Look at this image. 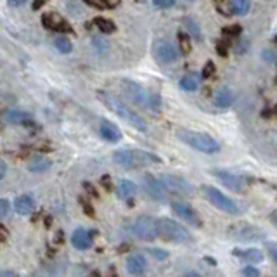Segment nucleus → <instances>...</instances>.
Masks as SVG:
<instances>
[{
	"instance_id": "nucleus-1",
	"label": "nucleus",
	"mask_w": 277,
	"mask_h": 277,
	"mask_svg": "<svg viewBox=\"0 0 277 277\" xmlns=\"http://www.w3.org/2000/svg\"><path fill=\"white\" fill-rule=\"evenodd\" d=\"M97 97H99V101L109 109V111H113L116 116H120L121 120H125L128 125H132L133 128L141 130V132H146V130H148V123H146L144 118L138 116L137 113L133 111V109H130L121 99H118V97H115L113 94L104 92V90L97 92Z\"/></svg>"
},
{
	"instance_id": "nucleus-2",
	"label": "nucleus",
	"mask_w": 277,
	"mask_h": 277,
	"mask_svg": "<svg viewBox=\"0 0 277 277\" xmlns=\"http://www.w3.org/2000/svg\"><path fill=\"white\" fill-rule=\"evenodd\" d=\"M115 163L123 166V168L135 170V168H142V166L153 165V163H161V158H158L156 154L146 153V151L123 149L115 153Z\"/></svg>"
},
{
	"instance_id": "nucleus-3",
	"label": "nucleus",
	"mask_w": 277,
	"mask_h": 277,
	"mask_svg": "<svg viewBox=\"0 0 277 277\" xmlns=\"http://www.w3.org/2000/svg\"><path fill=\"white\" fill-rule=\"evenodd\" d=\"M177 137L180 138L184 144L191 146V148L199 151V153L215 154V153H218L220 151V144L211 135H208V133L193 132V130L180 128V130H177Z\"/></svg>"
},
{
	"instance_id": "nucleus-4",
	"label": "nucleus",
	"mask_w": 277,
	"mask_h": 277,
	"mask_svg": "<svg viewBox=\"0 0 277 277\" xmlns=\"http://www.w3.org/2000/svg\"><path fill=\"white\" fill-rule=\"evenodd\" d=\"M121 88H123V92L127 94V97H130L133 103L142 106V108L153 109L154 113H158L161 109L160 96H156V94H149L148 90H144L138 83H135V81L121 80Z\"/></svg>"
},
{
	"instance_id": "nucleus-5",
	"label": "nucleus",
	"mask_w": 277,
	"mask_h": 277,
	"mask_svg": "<svg viewBox=\"0 0 277 277\" xmlns=\"http://www.w3.org/2000/svg\"><path fill=\"white\" fill-rule=\"evenodd\" d=\"M158 236L170 243H186L191 239L189 230L172 218L158 220Z\"/></svg>"
},
{
	"instance_id": "nucleus-6",
	"label": "nucleus",
	"mask_w": 277,
	"mask_h": 277,
	"mask_svg": "<svg viewBox=\"0 0 277 277\" xmlns=\"http://www.w3.org/2000/svg\"><path fill=\"white\" fill-rule=\"evenodd\" d=\"M203 194H205L206 201H210L215 208H218L220 211L229 215H239L241 213V208L238 206V203L232 201L230 198H227L222 191H218L217 187L211 186H203Z\"/></svg>"
},
{
	"instance_id": "nucleus-7",
	"label": "nucleus",
	"mask_w": 277,
	"mask_h": 277,
	"mask_svg": "<svg viewBox=\"0 0 277 277\" xmlns=\"http://www.w3.org/2000/svg\"><path fill=\"white\" fill-rule=\"evenodd\" d=\"M132 232L141 241H153L158 238V220L148 215H142L133 222Z\"/></svg>"
},
{
	"instance_id": "nucleus-8",
	"label": "nucleus",
	"mask_w": 277,
	"mask_h": 277,
	"mask_svg": "<svg viewBox=\"0 0 277 277\" xmlns=\"http://www.w3.org/2000/svg\"><path fill=\"white\" fill-rule=\"evenodd\" d=\"M154 58L160 64H172L178 59V51L168 40H160L154 45Z\"/></svg>"
},
{
	"instance_id": "nucleus-9",
	"label": "nucleus",
	"mask_w": 277,
	"mask_h": 277,
	"mask_svg": "<svg viewBox=\"0 0 277 277\" xmlns=\"http://www.w3.org/2000/svg\"><path fill=\"white\" fill-rule=\"evenodd\" d=\"M160 180H161V184L165 186V189L180 194V196H191V194L194 193L193 186H191L186 178L177 177V175H163Z\"/></svg>"
},
{
	"instance_id": "nucleus-10",
	"label": "nucleus",
	"mask_w": 277,
	"mask_h": 277,
	"mask_svg": "<svg viewBox=\"0 0 277 277\" xmlns=\"http://www.w3.org/2000/svg\"><path fill=\"white\" fill-rule=\"evenodd\" d=\"M215 177L218 178L225 187H229L230 191L234 193H243L244 187H246V180L238 173H232V172H225V170H215L213 172Z\"/></svg>"
},
{
	"instance_id": "nucleus-11",
	"label": "nucleus",
	"mask_w": 277,
	"mask_h": 277,
	"mask_svg": "<svg viewBox=\"0 0 277 277\" xmlns=\"http://www.w3.org/2000/svg\"><path fill=\"white\" fill-rule=\"evenodd\" d=\"M172 208H173L175 213L184 220V222L189 223V225H194V227H198V229L199 227H203V220L193 206L186 205V203H173Z\"/></svg>"
},
{
	"instance_id": "nucleus-12",
	"label": "nucleus",
	"mask_w": 277,
	"mask_h": 277,
	"mask_svg": "<svg viewBox=\"0 0 277 277\" xmlns=\"http://www.w3.org/2000/svg\"><path fill=\"white\" fill-rule=\"evenodd\" d=\"M42 23L43 26L52 31H61V33L71 31V26L68 24V21L61 14H58V12H45L42 16Z\"/></svg>"
},
{
	"instance_id": "nucleus-13",
	"label": "nucleus",
	"mask_w": 277,
	"mask_h": 277,
	"mask_svg": "<svg viewBox=\"0 0 277 277\" xmlns=\"http://www.w3.org/2000/svg\"><path fill=\"white\" fill-rule=\"evenodd\" d=\"M144 189L149 194V198L156 199V201H165L166 199V189L161 184L160 178L153 177V175H146L144 177Z\"/></svg>"
},
{
	"instance_id": "nucleus-14",
	"label": "nucleus",
	"mask_w": 277,
	"mask_h": 277,
	"mask_svg": "<svg viewBox=\"0 0 277 277\" xmlns=\"http://www.w3.org/2000/svg\"><path fill=\"white\" fill-rule=\"evenodd\" d=\"M236 239L239 241H258V239H263L265 234L255 225H250V223H243V225L236 227Z\"/></svg>"
},
{
	"instance_id": "nucleus-15",
	"label": "nucleus",
	"mask_w": 277,
	"mask_h": 277,
	"mask_svg": "<svg viewBox=\"0 0 277 277\" xmlns=\"http://www.w3.org/2000/svg\"><path fill=\"white\" fill-rule=\"evenodd\" d=\"M127 270L132 275L141 277L146 274L148 270V262H146V256L141 253H133L127 258Z\"/></svg>"
},
{
	"instance_id": "nucleus-16",
	"label": "nucleus",
	"mask_w": 277,
	"mask_h": 277,
	"mask_svg": "<svg viewBox=\"0 0 277 277\" xmlns=\"http://www.w3.org/2000/svg\"><path fill=\"white\" fill-rule=\"evenodd\" d=\"M71 243H73V246H75L76 250H88V248L92 246L90 232H88L87 229H83V227H80V229H76L75 232H73Z\"/></svg>"
},
{
	"instance_id": "nucleus-17",
	"label": "nucleus",
	"mask_w": 277,
	"mask_h": 277,
	"mask_svg": "<svg viewBox=\"0 0 277 277\" xmlns=\"http://www.w3.org/2000/svg\"><path fill=\"white\" fill-rule=\"evenodd\" d=\"M232 255H234L236 258H241L244 262H248L250 265L263 262V253L260 250H256V248H250V250H234Z\"/></svg>"
},
{
	"instance_id": "nucleus-18",
	"label": "nucleus",
	"mask_w": 277,
	"mask_h": 277,
	"mask_svg": "<svg viewBox=\"0 0 277 277\" xmlns=\"http://www.w3.org/2000/svg\"><path fill=\"white\" fill-rule=\"evenodd\" d=\"M213 103H215V106H217V108H220V109L230 108L232 103H234V92H232L229 87L218 88L217 94H215V97H213Z\"/></svg>"
},
{
	"instance_id": "nucleus-19",
	"label": "nucleus",
	"mask_w": 277,
	"mask_h": 277,
	"mask_svg": "<svg viewBox=\"0 0 277 277\" xmlns=\"http://www.w3.org/2000/svg\"><path fill=\"white\" fill-rule=\"evenodd\" d=\"M101 137H103L104 141H108V142H120L121 141V132L115 123L103 120V123H101Z\"/></svg>"
},
{
	"instance_id": "nucleus-20",
	"label": "nucleus",
	"mask_w": 277,
	"mask_h": 277,
	"mask_svg": "<svg viewBox=\"0 0 277 277\" xmlns=\"http://www.w3.org/2000/svg\"><path fill=\"white\" fill-rule=\"evenodd\" d=\"M14 210L19 215H30L35 211V201L31 196H19L14 201Z\"/></svg>"
},
{
	"instance_id": "nucleus-21",
	"label": "nucleus",
	"mask_w": 277,
	"mask_h": 277,
	"mask_svg": "<svg viewBox=\"0 0 277 277\" xmlns=\"http://www.w3.org/2000/svg\"><path fill=\"white\" fill-rule=\"evenodd\" d=\"M201 85V76L198 73H187L180 78V88H184L187 92H194Z\"/></svg>"
},
{
	"instance_id": "nucleus-22",
	"label": "nucleus",
	"mask_w": 277,
	"mask_h": 277,
	"mask_svg": "<svg viewBox=\"0 0 277 277\" xmlns=\"http://www.w3.org/2000/svg\"><path fill=\"white\" fill-rule=\"evenodd\" d=\"M135 193H137V186L133 184L132 180H121L120 186H118V196L121 199H128L135 196Z\"/></svg>"
},
{
	"instance_id": "nucleus-23",
	"label": "nucleus",
	"mask_w": 277,
	"mask_h": 277,
	"mask_svg": "<svg viewBox=\"0 0 277 277\" xmlns=\"http://www.w3.org/2000/svg\"><path fill=\"white\" fill-rule=\"evenodd\" d=\"M6 120L9 123H14V125H21L24 121L30 120V115L24 111H18V109H12V111H7L6 113Z\"/></svg>"
},
{
	"instance_id": "nucleus-24",
	"label": "nucleus",
	"mask_w": 277,
	"mask_h": 277,
	"mask_svg": "<svg viewBox=\"0 0 277 277\" xmlns=\"http://www.w3.org/2000/svg\"><path fill=\"white\" fill-rule=\"evenodd\" d=\"M51 160H47V158L43 156H36L33 161L30 163V170L31 172H47L49 168H51Z\"/></svg>"
},
{
	"instance_id": "nucleus-25",
	"label": "nucleus",
	"mask_w": 277,
	"mask_h": 277,
	"mask_svg": "<svg viewBox=\"0 0 277 277\" xmlns=\"http://www.w3.org/2000/svg\"><path fill=\"white\" fill-rule=\"evenodd\" d=\"M250 11V0H230V12L232 14H246Z\"/></svg>"
},
{
	"instance_id": "nucleus-26",
	"label": "nucleus",
	"mask_w": 277,
	"mask_h": 277,
	"mask_svg": "<svg viewBox=\"0 0 277 277\" xmlns=\"http://www.w3.org/2000/svg\"><path fill=\"white\" fill-rule=\"evenodd\" d=\"M94 24H96L103 33H115V30H116L115 23L109 21V19H106V18H96L94 19Z\"/></svg>"
},
{
	"instance_id": "nucleus-27",
	"label": "nucleus",
	"mask_w": 277,
	"mask_h": 277,
	"mask_svg": "<svg viewBox=\"0 0 277 277\" xmlns=\"http://www.w3.org/2000/svg\"><path fill=\"white\" fill-rule=\"evenodd\" d=\"M54 47L58 49L61 54H69V52L73 51L71 42H69L68 38H64V36H58V38L54 40Z\"/></svg>"
},
{
	"instance_id": "nucleus-28",
	"label": "nucleus",
	"mask_w": 277,
	"mask_h": 277,
	"mask_svg": "<svg viewBox=\"0 0 277 277\" xmlns=\"http://www.w3.org/2000/svg\"><path fill=\"white\" fill-rule=\"evenodd\" d=\"M177 38H178V45H180V51L184 52V54H189L191 49H193V43H191V36L187 35L186 31H178Z\"/></svg>"
},
{
	"instance_id": "nucleus-29",
	"label": "nucleus",
	"mask_w": 277,
	"mask_h": 277,
	"mask_svg": "<svg viewBox=\"0 0 277 277\" xmlns=\"http://www.w3.org/2000/svg\"><path fill=\"white\" fill-rule=\"evenodd\" d=\"M184 24L187 26V30H189V33L194 36L196 40H201L203 35H201V30H199V24L194 21V19L191 18H184Z\"/></svg>"
},
{
	"instance_id": "nucleus-30",
	"label": "nucleus",
	"mask_w": 277,
	"mask_h": 277,
	"mask_svg": "<svg viewBox=\"0 0 277 277\" xmlns=\"http://www.w3.org/2000/svg\"><path fill=\"white\" fill-rule=\"evenodd\" d=\"M56 275H58V268L54 265H43L42 268H38L35 272L33 277H56Z\"/></svg>"
},
{
	"instance_id": "nucleus-31",
	"label": "nucleus",
	"mask_w": 277,
	"mask_h": 277,
	"mask_svg": "<svg viewBox=\"0 0 277 277\" xmlns=\"http://www.w3.org/2000/svg\"><path fill=\"white\" fill-rule=\"evenodd\" d=\"M241 31H243L241 26H238V24L223 28V35H225V36H238V35H241Z\"/></svg>"
},
{
	"instance_id": "nucleus-32",
	"label": "nucleus",
	"mask_w": 277,
	"mask_h": 277,
	"mask_svg": "<svg viewBox=\"0 0 277 277\" xmlns=\"http://www.w3.org/2000/svg\"><path fill=\"white\" fill-rule=\"evenodd\" d=\"M243 275L244 277H260V270L253 265H248L243 268Z\"/></svg>"
},
{
	"instance_id": "nucleus-33",
	"label": "nucleus",
	"mask_w": 277,
	"mask_h": 277,
	"mask_svg": "<svg viewBox=\"0 0 277 277\" xmlns=\"http://www.w3.org/2000/svg\"><path fill=\"white\" fill-rule=\"evenodd\" d=\"M80 203H81V206H83L85 213H87L88 217H94V215H96V211H94V208L90 206V203H88L87 199H85V198H80Z\"/></svg>"
},
{
	"instance_id": "nucleus-34",
	"label": "nucleus",
	"mask_w": 277,
	"mask_h": 277,
	"mask_svg": "<svg viewBox=\"0 0 277 277\" xmlns=\"http://www.w3.org/2000/svg\"><path fill=\"white\" fill-rule=\"evenodd\" d=\"M154 6L160 7V9H168V7H172L175 4V0H153Z\"/></svg>"
},
{
	"instance_id": "nucleus-35",
	"label": "nucleus",
	"mask_w": 277,
	"mask_h": 277,
	"mask_svg": "<svg viewBox=\"0 0 277 277\" xmlns=\"http://www.w3.org/2000/svg\"><path fill=\"white\" fill-rule=\"evenodd\" d=\"M213 73H215V64L210 61V63L205 64V69H203V76H205V78H210V76H213Z\"/></svg>"
},
{
	"instance_id": "nucleus-36",
	"label": "nucleus",
	"mask_w": 277,
	"mask_h": 277,
	"mask_svg": "<svg viewBox=\"0 0 277 277\" xmlns=\"http://www.w3.org/2000/svg\"><path fill=\"white\" fill-rule=\"evenodd\" d=\"M9 208H11V205L7 199H0V218L6 217V215L9 213Z\"/></svg>"
},
{
	"instance_id": "nucleus-37",
	"label": "nucleus",
	"mask_w": 277,
	"mask_h": 277,
	"mask_svg": "<svg viewBox=\"0 0 277 277\" xmlns=\"http://www.w3.org/2000/svg\"><path fill=\"white\" fill-rule=\"evenodd\" d=\"M267 250H268V255L272 256V260L277 263V244H272V243H268L267 244Z\"/></svg>"
},
{
	"instance_id": "nucleus-38",
	"label": "nucleus",
	"mask_w": 277,
	"mask_h": 277,
	"mask_svg": "<svg viewBox=\"0 0 277 277\" xmlns=\"http://www.w3.org/2000/svg\"><path fill=\"white\" fill-rule=\"evenodd\" d=\"M217 52L222 58H225L227 56V43H223V40H220V42L217 43Z\"/></svg>"
},
{
	"instance_id": "nucleus-39",
	"label": "nucleus",
	"mask_w": 277,
	"mask_h": 277,
	"mask_svg": "<svg viewBox=\"0 0 277 277\" xmlns=\"http://www.w3.org/2000/svg\"><path fill=\"white\" fill-rule=\"evenodd\" d=\"M149 253L153 255V256H156L158 260H163V258H166V256H168V253H166V251H163V250H151Z\"/></svg>"
},
{
	"instance_id": "nucleus-40",
	"label": "nucleus",
	"mask_w": 277,
	"mask_h": 277,
	"mask_svg": "<svg viewBox=\"0 0 277 277\" xmlns=\"http://www.w3.org/2000/svg\"><path fill=\"white\" fill-rule=\"evenodd\" d=\"M85 2H87L88 6H92V7H97V9H103V7H106V2H103V0H85Z\"/></svg>"
},
{
	"instance_id": "nucleus-41",
	"label": "nucleus",
	"mask_w": 277,
	"mask_h": 277,
	"mask_svg": "<svg viewBox=\"0 0 277 277\" xmlns=\"http://www.w3.org/2000/svg\"><path fill=\"white\" fill-rule=\"evenodd\" d=\"M7 236H9V232H7V229H6V227H4V225H0V243L6 241Z\"/></svg>"
},
{
	"instance_id": "nucleus-42",
	"label": "nucleus",
	"mask_w": 277,
	"mask_h": 277,
	"mask_svg": "<svg viewBox=\"0 0 277 277\" xmlns=\"http://www.w3.org/2000/svg\"><path fill=\"white\" fill-rule=\"evenodd\" d=\"M6 172H7L6 163H4L2 160H0V178H4V175H6Z\"/></svg>"
},
{
	"instance_id": "nucleus-43",
	"label": "nucleus",
	"mask_w": 277,
	"mask_h": 277,
	"mask_svg": "<svg viewBox=\"0 0 277 277\" xmlns=\"http://www.w3.org/2000/svg\"><path fill=\"white\" fill-rule=\"evenodd\" d=\"M0 277H19V275L11 270H4V272H0Z\"/></svg>"
},
{
	"instance_id": "nucleus-44",
	"label": "nucleus",
	"mask_w": 277,
	"mask_h": 277,
	"mask_svg": "<svg viewBox=\"0 0 277 277\" xmlns=\"http://www.w3.org/2000/svg\"><path fill=\"white\" fill-rule=\"evenodd\" d=\"M85 189H87L88 193L92 194V196H97V191H96V189H92V187H90V184H88V182H85Z\"/></svg>"
},
{
	"instance_id": "nucleus-45",
	"label": "nucleus",
	"mask_w": 277,
	"mask_h": 277,
	"mask_svg": "<svg viewBox=\"0 0 277 277\" xmlns=\"http://www.w3.org/2000/svg\"><path fill=\"white\" fill-rule=\"evenodd\" d=\"M24 2H26V0H9L11 6H23Z\"/></svg>"
},
{
	"instance_id": "nucleus-46",
	"label": "nucleus",
	"mask_w": 277,
	"mask_h": 277,
	"mask_svg": "<svg viewBox=\"0 0 277 277\" xmlns=\"http://www.w3.org/2000/svg\"><path fill=\"white\" fill-rule=\"evenodd\" d=\"M43 4H45V0H35V4H33V9H38V7H42Z\"/></svg>"
},
{
	"instance_id": "nucleus-47",
	"label": "nucleus",
	"mask_w": 277,
	"mask_h": 277,
	"mask_svg": "<svg viewBox=\"0 0 277 277\" xmlns=\"http://www.w3.org/2000/svg\"><path fill=\"white\" fill-rule=\"evenodd\" d=\"M103 182H104V187H106V189H111V180H109V177H104V178H103Z\"/></svg>"
},
{
	"instance_id": "nucleus-48",
	"label": "nucleus",
	"mask_w": 277,
	"mask_h": 277,
	"mask_svg": "<svg viewBox=\"0 0 277 277\" xmlns=\"http://www.w3.org/2000/svg\"><path fill=\"white\" fill-rule=\"evenodd\" d=\"M182 277H201V275H199L198 272H187V274L182 275Z\"/></svg>"
},
{
	"instance_id": "nucleus-49",
	"label": "nucleus",
	"mask_w": 277,
	"mask_h": 277,
	"mask_svg": "<svg viewBox=\"0 0 277 277\" xmlns=\"http://www.w3.org/2000/svg\"><path fill=\"white\" fill-rule=\"evenodd\" d=\"M272 220H274V223L277 225V211H274V213H272Z\"/></svg>"
},
{
	"instance_id": "nucleus-50",
	"label": "nucleus",
	"mask_w": 277,
	"mask_h": 277,
	"mask_svg": "<svg viewBox=\"0 0 277 277\" xmlns=\"http://www.w3.org/2000/svg\"><path fill=\"white\" fill-rule=\"evenodd\" d=\"M274 115H277V106H275V108H274Z\"/></svg>"
},
{
	"instance_id": "nucleus-51",
	"label": "nucleus",
	"mask_w": 277,
	"mask_h": 277,
	"mask_svg": "<svg viewBox=\"0 0 277 277\" xmlns=\"http://www.w3.org/2000/svg\"><path fill=\"white\" fill-rule=\"evenodd\" d=\"M275 83H277V78H275Z\"/></svg>"
},
{
	"instance_id": "nucleus-52",
	"label": "nucleus",
	"mask_w": 277,
	"mask_h": 277,
	"mask_svg": "<svg viewBox=\"0 0 277 277\" xmlns=\"http://www.w3.org/2000/svg\"><path fill=\"white\" fill-rule=\"evenodd\" d=\"M218 2H222V0H218Z\"/></svg>"
}]
</instances>
